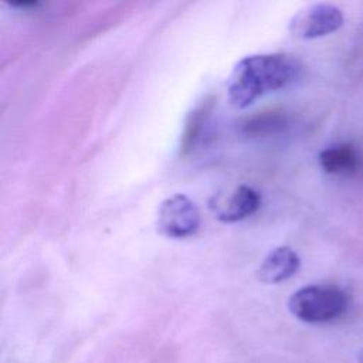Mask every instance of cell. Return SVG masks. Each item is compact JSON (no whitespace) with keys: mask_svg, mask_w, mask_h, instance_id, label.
I'll return each mask as SVG.
<instances>
[{"mask_svg":"<svg viewBox=\"0 0 363 363\" xmlns=\"http://www.w3.org/2000/svg\"><path fill=\"white\" fill-rule=\"evenodd\" d=\"M302 72L301 62L288 54H252L241 58L227 79L228 102L244 109L258 98L286 88Z\"/></svg>","mask_w":363,"mask_h":363,"instance_id":"1","label":"cell"},{"mask_svg":"<svg viewBox=\"0 0 363 363\" xmlns=\"http://www.w3.org/2000/svg\"><path fill=\"white\" fill-rule=\"evenodd\" d=\"M349 306L343 289L333 285H308L295 291L288 308L291 313L306 323H326L340 318Z\"/></svg>","mask_w":363,"mask_h":363,"instance_id":"2","label":"cell"},{"mask_svg":"<svg viewBox=\"0 0 363 363\" xmlns=\"http://www.w3.org/2000/svg\"><path fill=\"white\" fill-rule=\"evenodd\" d=\"M200 227V211L193 200L177 193L162 201L156 216V230L160 235L174 240L187 238Z\"/></svg>","mask_w":363,"mask_h":363,"instance_id":"3","label":"cell"},{"mask_svg":"<svg viewBox=\"0 0 363 363\" xmlns=\"http://www.w3.org/2000/svg\"><path fill=\"white\" fill-rule=\"evenodd\" d=\"M342 10L330 3H313L298 10L289 20V33L302 40L319 38L337 31L343 26Z\"/></svg>","mask_w":363,"mask_h":363,"instance_id":"4","label":"cell"},{"mask_svg":"<svg viewBox=\"0 0 363 363\" xmlns=\"http://www.w3.org/2000/svg\"><path fill=\"white\" fill-rule=\"evenodd\" d=\"M259 193L250 186L241 184L235 187L227 199L211 207L214 208V214L220 221L235 223L252 216L259 208Z\"/></svg>","mask_w":363,"mask_h":363,"instance_id":"5","label":"cell"},{"mask_svg":"<svg viewBox=\"0 0 363 363\" xmlns=\"http://www.w3.org/2000/svg\"><path fill=\"white\" fill-rule=\"evenodd\" d=\"M301 267L298 254L288 245L271 250L257 269V278L264 284H278L294 277Z\"/></svg>","mask_w":363,"mask_h":363,"instance_id":"6","label":"cell"},{"mask_svg":"<svg viewBox=\"0 0 363 363\" xmlns=\"http://www.w3.org/2000/svg\"><path fill=\"white\" fill-rule=\"evenodd\" d=\"M319 164L323 172L337 176L354 174L360 164L357 150L349 143H339L323 149L319 153Z\"/></svg>","mask_w":363,"mask_h":363,"instance_id":"7","label":"cell"},{"mask_svg":"<svg viewBox=\"0 0 363 363\" xmlns=\"http://www.w3.org/2000/svg\"><path fill=\"white\" fill-rule=\"evenodd\" d=\"M207 111H208V104H203V105L197 106L193 112L189 113V116L186 119L184 130L182 135V140H180V153L182 155H187L189 152H191L194 145L197 143V140L201 135V130H203Z\"/></svg>","mask_w":363,"mask_h":363,"instance_id":"8","label":"cell"},{"mask_svg":"<svg viewBox=\"0 0 363 363\" xmlns=\"http://www.w3.org/2000/svg\"><path fill=\"white\" fill-rule=\"evenodd\" d=\"M285 125V116L281 115L279 112H264L254 115L248 118L242 123V130L247 135H254V136H262L268 133H274L284 128Z\"/></svg>","mask_w":363,"mask_h":363,"instance_id":"9","label":"cell"},{"mask_svg":"<svg viewBox=\"0 0 363 363\" xmlns=\"http://www.w3.org/2000/svg\"><path fill=\"white\" fill-rule=\"evenodd\" d=\"M359 360H360V363H363V350H362L360 354H359Z\"/></svg>","mask_w":363,"mask_h":363,"instance_id":"10","label":"cell"}]
</instances>
